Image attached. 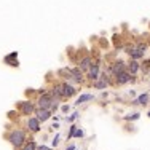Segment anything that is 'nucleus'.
<instances>
[{"instance_id":"obj_9","label":"nucleus","mask_w":150,"mask_h":150,"mask_svg":"<svg viewBox=\"0 0 150 150\" xmlns=\"http://www.w3.org/2000/svg\"><path fill=\"white\" fill-rule=\"evenodd\" d=\"M112 70H114L115 75H117V73H120V72H123V70H125V62H122V61L117 62V64L112 67Z\"/></svg>"},{"instance_id":"obj_17","label":"nucleus","mask_w":150,"mask_h":150,"mask_svg":"<svg viewBox=\"0 0 150 150\" xmlns=\"http://www.w3.org/2000/svg\"><path fill=\"white\" fill-rule=\"evenodd\" d=\"M13 57H16V53H11L10 56H7V57H5V61L8 62V61H11ZM11 65H18V62H11Z\"/></svg>"},{"instance_id":"obj_25","label":"nucleus","mask_w":150,"mask_h":150,"mask_svg":"<svg viewBox=\"0 0 150 150\" xmlns=\"http://www.w3.org/2000/svg\"><path fill=\"white\" fill-rule=\"evenodd\" d=\"M62 112H69V106H62Z\"/></svg>"},{"instance_id":"obj_11","label":"nucleus","mask_w":150,"mask_h":150,"mask_svg":"<svg viewBox=\"0 0 150 150\" xmlns=\"http://www.w3.org/2000/svg\"><path fill=\"white\" fill-rule=\"evenodd\" d=\"M91 99H93V94H81L77 99V106H80V104H83V102H86V101H91Z\"/></svg>"},{"instance_id":"obj_8","label":"nucleus","mask_w":150,"mask_h":150,"mask_svg":"<svg viewBox=\"0 0 150 150\" xmlns=\"http://www.w3.org/2000/svg\"><path fill=\"white\" fill-rule=\"evenodd\" d=\"M144 53H145V51H142V50H131L130 51V54H131V57H133L134 61H136V59H139V57H144Z\"/></svg>"},{"instance_id":"obj_20","label":"nucleus","mask_w":150,"mask_h":150,"mask_svg":"<svg viewBox=\"0 0 150 150\" xmlns=\"http://www.w3.org/2000/svg\"><path fill=\"white\" fill-rule=\"evenodd\" d=\"M73 136H77V137H81V136H83V131H81V130H75Z\"/></svg>"},{"instance_id":"obj_21","label":"nucleus","mask_w":150,"mask_h":150,"mask_svg":"<svg viewBox=\"0 0 150 150\" xmlns=\"http://www.w3.org/2000/svg\"><path fill=\"white\" fill-rule=\"evenodd\" d=\"M77 117H78V114H73V115H70V117H69V122H73V120H75Z\"/></svg>"},{"instance_id":"obj_13","label":"nucleus","mask_w":150,"mask_h":150,"mask_svg":"<svg viewBox=\"0 0 150 150\" xmlns=\"http://www.w3.org/2000/svg\"><path fill=\"white\" fill-rule=\"evenodd\" d=\"M80 67H81L83 70H86V69H89V67H91V61H89V57H85V59H81Z\"/></svg>"},{"instance_id":"obj_4","label":"nucleus","mask_w":150,"mask_h":150,"mask_svg":"<svg viewBox=\"0 0 150 150\" xmlns=\"http://www.w3.org/2000/svg\"><path fill=\"white\" fill-rule=\"evenodd\" d=\"M50 117H51V114H50L48 109H40L37 112V120H38V122H46Z\"/></svg>"},{"instance_id":"obj_24","label":"nucleus","mask_w":150,"mask_h":150,"mask_svg":"<svg viewBox=\"0 0 150 150\" xmlns=\"http://www.w3.org/2000/svg\"><path fill=\"white\" fill-rule=\"evenodd\" d=\"M38 150H51V149H48V147H45V145H40L38 147Z\"/></svg>"},{"instance_id":"obj_26","label":"nucleus","mask_w":150,"mask_h":150,"mask_svg":"<svg viewBox=\"0 0 150 150\" xmlns=\"http://www.w3.org/2000/svg\"><path fill=\"white\" fill-rule=\"evenodd\" d=\"M149 117H150V112H149Z\"/></svg>"},{"instance_id":"obj_16","label":"nucleus","mask_w":150,"mask_h":150,"mask_svg":"<svg viewBox=\"0 0 150 150\" xmlns=\"http://www.w3.org/2000/svg\"><path fill=\"white\" fill-rule=\"evenodd\" d=\"M139 70V64L136 61H131L130 62V73H136Z\"/></svg>"},{"instance_id":"obj_12","label":"nucleus","mask_w":150,"mask_h":150,"mask_svg":"<svg viewBox=\"0 0 150 150\" xmlns=\"http://www.w3.org/2000/svg\"><path fill=\"white\" fill-rule=\"evenodd\" d=\"M70 75H73V78H75V81H81V72L78 69H72L70 70Z\"/></svg>"},{"instance_id":"obj_10","label":"nucleus","mask_w":150,"mask_h":150,"mask_svg":"<svg viewBox=\"0 0 150 150\" xmlns=\"http://www.w3.org/2000/svg\"><path fill=\"white\" fill-rule=\"evenodd\" d=\"M147 102H149V94H141V96L134 101V104H142V106H145Z\"/></svg>"},{"instance_id":"obj_2","label":"nucleus","mask_w":150,"mask_h":150,"mask_svg":"<svg viewBox=\"0 0 150 150\" xmlns=\"http://www.w3.org/2000/svg\"><path fill=\"white\" fill-rule=\"evenodd\" d=\"M51 104H53V101H51V97L46 96V94H43V96L38 99V107H40V109H50Z\"/></svg>"},{"instance_id":"obj_1","label":"nucleus","mask_w":150,"mask_h":150,"mask_svg":"<svg viewBox=\"0 0 150 150\" xmlns=\"http://www.w3.org/2000/svg\"><path fill=\"white\" fill-rule=\"evenodd\" d=\"M10 142H11L13 145H16V147L22 145V144H24V133L19 131V130L13 131V133L10 134Z\"/></svg>"},{"instance_id":"obj_6","label":"nucleus","mask_w":150,"mask_h":150,"mask_svg":"<svg viewBox=\"0 0 150 150\" xmlns=\"http://www.w3.org/2000/svg\"><path fill=\"white\" fill-rule=\"evenodd\" d=\"M73 94H75V88L70 86V85H67V83H64V85H62V96L70 97V96H73Z\"/></svg>"},{"instance_id":"obj_3","label":"nucleus","mask_w":150,"mask_h":150,"mask_svg":"<svg viewBox=\"0 0 150 150\" xmlns=\"http://www.w3.org/2000/svg\"><path fill=\"white\" fill-rule=\"evenodd\" d=\"M131 80V73L130 72H120L117 73V81H118V85H125V83H128V81Z\"/></svg>"},{"instance_id":"obj_15","label":"nucleus","mask_w":150,"mask_h":150,"mask_svg":"<svg viewBox=\"0 0 150 150\" xmlns=\"http://www.w3.org/2000/svg\"><path fill=\"white\" fill-rule=\"evenodd\" d=\"M53 94H54L56 97H64V96H62V85H56V86H54Z\"/></svg>"},{"instance_id":"obj_14","label":"nucleus","mask_w":150,"mask_h":150,"mask_svg":"<svg viewBox=\"0 0 150 150\" xmlns=\"http://www.w3.org/2000/svg\"><path fill=\"white\" fill-rule=\"evenodd\" d=\"M32 104H30V102H24V104H22V112H24L26 115H29L30 114V112H32Z\"/></svg>"},{"instance_id":"obj_23","label":"nucleus","mask_w":150,"mask_h":150,"mask_svg":"<svg viewBox=\"0 0 150 150\" xmlns=\"http://www.w3.org/2000/svg\"><path fill=\"white\" fill-rule=\"evenodd\" d=\"M73 133H75V126H72V128H70V137L73 136Z\"/></svg>"},{"instance_id":"obj_7","label":"nucleus","mask_w":150,"mask_h":150,"mask_svg":"<svg viewBox=\"0 0 150 150\" xmlns=\"http://www.w3.org/2000/svg\"><path fill=\"white\" fill-rule=\"evenodd\" d=\"M97 75H99V65L94 64V65L89 67V78H91V80H97V78H99Z\"/></svg>"},{"instance_id":"obj_5","label":"nucleus","mask_w":150,"mask_h":150,"mask_svg":"<svg viewBox=\"0 0 150 150\" xmlns=\"http://www.w3.org/2000/svg\"><path fill=\"white\" fill-rule=\"evenodd\" d=\"M27 126H29V130H30V131H34V133H37V131L40 130V122H38L37 118H29Z\"/></svg>"},{"instance_id":"obj_18","label":"nucleus","mask_w":150,"mask_h":150,"mask_svg":"<svg viewBox=\"0 0 150 150\" xmlns=\"http://www.w3.org/2000/svg\"><path fill=\"white\" fill-rule=\"evenodd\" d=\"M22 150H35V142H29Z\"/></svg>"},{"instance_id":"obj_19","label":"nucleus","mask_w":150,"mask_h":150,"mask_svg":"<svg viewBox=\"0 0 150 150\" xmlns=\"http://www.w3.org/2000/svg\"><path fill=\"white\" fill-rule=\"evenodd\" d=\"M106 85H107V80L97 81V83H96V88H106Z\"/></svg>"},{"instance_id":"obj_22","label":"nucleus","mask_w":150,"mask_h":150,"mask_svg":"<svg viewBox=\"0 0 150 150\" xmlns=\"http://www.w3.org/2000/svg\"><path fill=\"white\" fill-rule=\"evenodd\" d=\"M57 142H59V134H57L56 137H54V141H53V145H57Z\"/></svg>"}]
</instances>
